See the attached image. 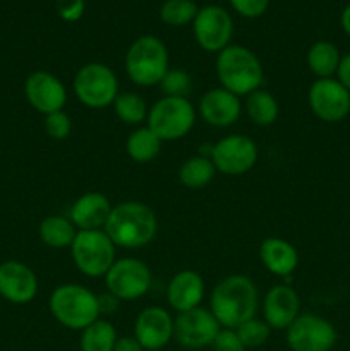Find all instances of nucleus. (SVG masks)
Instances as JSON below:
<instances>
[{"mask_svg": "<svg viewBox=\"0 0 350 351\" xmlns=\"http://www.w3.org/2000/svg\"><path fill=\"white\" fill-rule=\"evenodd\" d=\"M259 293L250 278L230 274L223 278L211 291L209 311L225 329H237L249 319L256 317Z\"/></svg>", "mask_w": 350, "mask_h": 351, "instance_id": "f257e3e1", "label": "nucleus"}, {"mask_svg": "<svg viewBox=\"0 0 350 351\" xmlns=\"http://www.w3.org/2000/svg\"><path fill=\"white\" fill-rule=\"evenodd\" d=\"M103 230L115 247L141 249L156 237L158 219L153 209L144 202L126 201L113 206Z\"/></svg>", "mask_w": 350, "mask_h": 351, "instance_id": "f03ea898", "label": "nucleus"}, {"mask_svg": "<svg viewBox=\"0 0 350 351\" xmlns=\"http://www.w3.org/2000/svg\"><path fill=\"white\" fill-rule=\"evenodd\" d=\"M216 77L220 86L239 98H246L259 89L264 81V71L257 55L242 45H229L216 55Z\"/></svg>", "mask_w": 350, "mask_h": 351, "instance_id": "7ed1b4c3", "label": "nucleus"}, {"mask_svg": "<svg viewBox=\"0 0 350 351\" xmlns=\"http://www.w3.org/2000/svg\"><path fill=\"white\" fill-rule=\"evenodd\" d=\"M48 308L55 321L71 331H82L98 321V295L78 283L58 285L48 298Z\"/></svg>", "mask_w": 350, "mask_h": 351, "instance_id": "20e7f679", "label": "nucleus"}, {"mask_svg": "<svg viewBox=\"0 0 350 351\" xmlns=\"http://www.w3.org/2000/svg\"><path fill=\"white\" fill-rule=\"evenodd\" d=\"M170 69V57L163 41L153 34L134 40L126 53V74L139 88L158 86Z\"/></svg>", "mask_w": 350, "mask_h": 351, "instance_id": "39448f33", "label": "nucleus"}, {"mask_svg": "<svg viewBox=\"0 0 350 351\" xmlns=\"http://www.w3.org/2000/svg\"><path fill=\"white\" fill-rule=\"evenodd\" d=\"M194 105L189 98H168L161 96L150 106L146 125L156 134L161 143L184 139L196 123Z\"/></svg>", "mask_w": 350, "mask_h": 351, "instance_id": "423d86ee", "label": "nucleus"}, {"mask_svg": "<svg viewBox=\"0 0 350 351\" xmlns=\"http://www.w3.org/2000/svg\"><path fill=\"white\" fill-rule=\"evenodd\" d=\"M72 91L84 106L102 110L112 106L119 95V79L115 72L102 62L84 64L72 79Z\"/></svg>", "mask_w": 350, "mask_h": 351, "instance_id": "0eeeda50", "label": "nucleus"}, {"mask_svg": "<svg viewBox=\"0 0 350 351\" xmlns=\"http://www.w3.org/2000/svg\"><path fill=\"white\" fill-rule=\"evenodd\" d=\"M115 243L105 230L78 232L71 245V256L79 273L88 278H105L117 257Z\"/></svg>", "mask_w": 350, "mask_h": 351, "instance_id": "6e6552de", "label": "nucleus"}, {"mask_svg": "<svg viewBox=\"0 0 350 351\" xmlns=\"http://www.w3.org/2000/svg\"><path fill=\"white\" fill-rule=\"evenodd\" d=\"M153 274L150 266L141 259L122 257L117 259L105 274L106 291L115 295L120 302L137 300L150 291Z\"/></svg>", "mask_w": 350, "mask_h": 351, "instance_id": "1a4fd4ad", "label": "nucleus"}, {"mask_svg": "<svg viewBox=\"0 0 350 351\" xmlns=\"http://www.w3.org/2000/svg\"><path fill=\"white\" fill-rule=\"evenodd\" d=\"M209 158L216 171L229 177H239L256 167L259 151L250 137L244 134H230L213 144Z\"/></svg>", "mask_w": 350, "mask_h": 351, "instance_id": "9d476101", "label": "nucleus"}, {"mask_svg": "<svg viewBox=\"0 0 350 351\" xmlns=\"http://www.w3.org/2000/svg\"><path fill=\"white\" fill-rule=\"evenodd\" d=\"M338 341L336 328L318 314H301L287 329V345L292 351H331Z\"/></svg>", "mask_w": 350, "mask_h": 351, "instance_id": "9b49d317", "label": "nucleus"}, {"mask_svg": "<svg viewBox=\"0 0 350 351\" xmlns=\"http://www.w3.org/2000/svg\"><path fill=\"white\" fill-rule=\"evenodd\" d=\"M192 33L199 48L209 53L225 50L232 45L233 21L229 10L220 5H205L198 10L192 21Z\"/></svg>", "mask_w": 350, "mask_h": 351, "instance_id": "f8f14e48", "label": "nucleus"}, {"mask_svg": "<svg viewBox=\"0 0 350 351\" xmlns=\"http://www.w3.org/2000/svg\"><path fill=\"white\" fill-rule=\"evenodd\" d=\"M307 103L316 119L338 123L350 113V91L336 77L316 79L309 88Z\"/></svg>", "mask_w": 350, "mask_h": 351, "instance_id": "ddd939ff", "label": "nucleus"}, {"mask_svg": "<svg viewBox=\"0 0 350 351\" xmlns=\"http://www.w3.org/2000/svg\"><path fill=\"white\" fill-rule=\"evenodd\" d=\"M222 326L206 307L180 312L174 319V339L185 350H201L213 345Z\"/></svg>", "mask_w": 350, "mask_h": 351, "instance_id": "4468645a", "label": "nucleus"}, {"mask_svg": "<svg viewBox=\"0 0 350 351\" xmlns=\"http://www.w3.org/2000/svg\"><path fill=\"white\" fill-rule=\"evenodd\" d=\"M24 96L38 113L50 115L64 110L67 89L64 82L48 71H34L24 81Z\"/></svg>", "mask_w": 350, "mask_h": 351, "instance_id": "2eb2a0df", "label": "nucleus"}, {"mask_svg": "<svg viewBox=\"0 0 350 351\" xmlns=\"http://www.w3.org/2000/svg\"><path fill=\"white\" fill-rule=\"evenodd\" d=\"M132 336L146 351H161L174 339V317L158 305L143 308L134 321Z\"/></svg>", "mask_w": 350, "mask_h": 351, "instance_id": "dca6fc26", "label": "nucleus"}, {"mask_svg": "<svg viewBox=\"0 0 350 351\" xmlns=\"http://www.w3.org/2000/svg\"><path fill=\"white\" fill-rule=\"evenodd\" d=\"M38 295V276L21 261L0 264V297L14 305H26Z\"/></svg>", "mask_w": 350, "mask_h": 351, "instance_id": "f3484780", "label": "nucleus"}, {"mask_svg": "<svg viewBox=\"0 0 350 351\" xmlns=\"http://www.w3.org/2000/svg\"><path fill=\"white\" fill-rule=\"evenodd\" d=\"M301 315V297L290 285H277L263 298V319L275 331H287Z\"/></svg>", "mask_w": 350, "mask_h": 351, "instance_id": "a211bd4d", "label": "nucleus"}, {"mask_svg": "<svg viewBox=\"0 0 350 351\" xmlns=\"http://www.w3.org/2000/svg\"><path fill=\"white\" fill-rule=\"evenodd\" d=\"M242 101L237 95L226 91L225 88L208 89L201 96L198 105V113L208 125L216 129H226L233 125L242 115Z\"/></svg>", "mask_w": 350, "mask_h": 351, "instance_id": "6ab92c4d", "label": "nucleus"}, {"mask_svg": "<svg viewBox=\"0 0 350 351\" xmlns=\"http://www.w3.org/2000/svg\"><path fill=\"white\" fill-rule=\"evenodd\" d=\"M205 280L198 271L182 269L167 285V302L177 314L201 307L206 291Z\"/></svg>", "mask_w": 350, "mask_h": 351, "instance_id": "aec40b11", "label": "nucleus"}, {"mask_svg": "<svg viewBox=\"0 0 350 351\" xmlns=\"http://www.w3.org/2000/svg\"><path fill=\"white\" fill-rule=\"evenodd\" d=\"M112 202L102 192H86L79 195L71 208V221L79 232L84 230H103L112 213Z\"/></svg>", "mask_w": 350, "mask_h": 351, "instance_id": "412c9836", "label": "nucleus"}, {"mask_svg": "<svg viewBox=\"0 0 350 351\" xmlns=\"http://www.w3.org/2000/svg\"><path fill=\"white\" fill-rule=\"evenodd\" d=\"M259 259L275 276L288 278L299 266V252L288 240L268 237L259 245Z\"/></svg>", "mask_w": 350, "mask_h": 351, "instance_id": "4be33fe9", "label": "nucleus"}, {"mask_svg": "<svg viewBox=\"0 0 350 351\" xmlns=\"http://www.w3.org/2000/svg\"><path fill=\"white\" fill-rule=\"evenodd\" d=\"M78 232L79 230L75 228L74 223L71 221V218H65V216L60 215L47 216V218L40 223V226H38L40 240L48 247V249L54 250L71 249Z\"/></svg>", "mask_w": 350, "mask_h": 351, "instance_id": "5701e85b", "label": "nucleus"}, {"mask_svg": "<svg viewBox=\"0 0 350 351\" xmlns=\"http://www.w3.org/2000/svg\"><path fill=\"white\" fill-rule=\"evenodd\" d=\"M340 60H342V55L338 48L328 40H319L312 43L305 55V64L311 74L316 75V79L335 77Z\"/></svg>", "mask_w": 350, "mask_h": 351, "instance_id": "b1692460", "label": "nucleus"}, {"mask_svg": "<svg viewBox=\"0 0 350 351\" xmlns=\"http://www.w3.org/2000/svg\"><path fill=\"white\" fill-rule=\"evenodd\" d=\"M244 110H246L247 119L257 127L273 125L280 115V105H278L277 98L263 88L256 89L246 96Z\"/></svg>", "mask_w": 350, "mask_h": 351, "instance_id": "393cba45", "label": "nucleus"}, {"mask_svg": "<svg viewBox=\"0 0 350 351\" xmlns=\"http://www.w3.org/2000/svg\"><path fill=\"white\" fill-rule=\"evenodd\" d=\"M161 141L158 139L156 134L148 125L136 127L132 132L127 136L126 141V153L136 163H150L160 154Z\"/></svg>", "mask_w": 350, "mask_h": 351, "instance_id": "a878e982", "label": "nucleus"}, {"mask_svg": "<svg viewBox=\"0 0 350 351\" xmlns=\"http://www.w3.org/2000/svg\"><path fill=\"white\" fill-rule=\"evenodd\" d=\"M216 175V168L213 165L211 158L202 156H191L180 165L178 168V180L184 187L192 189V191H198V189L206 187L208 184H211V180Z\"/></svg>", "mask_w": 350, "mask_h": 351, "instance_id": "bb28decb", "label": "nucleus"}, {"mask_svg": "<svg viewBox=\"0 0 350 351\" xmlns=\"http://www.w3.org/2000/svg\"><path fill=\"white\" fill-rule=\"evenodd\" d=\"M112 106L117 119H119L120 122L126 123V125L141 127L148 120L150 106H148L146 99L141 95H137V93H119Z\"/></svg>", "mask_w": 350, "mask_h": 351, "instance_id": "cd10ccee", "label": "nucleus"}, {"mask_svg": "<svg viewBox=\"0 0 350 351\" xmlns=\"http://www.w3.org/2000/svg\"><path fill=\"white\" fill-rule=\"evenodd\" d=\"M115 326L105 319H98L81 331L79 350L81 351H113L117 341Z\"/></svg>", "mask_w": 350, "mask_h": 351, "instance_id": "c85d7f7f", "label": "nucleus"}, {"mask_svg": "<svg viewBox=\"0 0 350 351\" xmlns=\"http://www.w3.org/2000/svg\"><path fill=\"white\" fill-rule=\"evenodd\" d=\"M198 10L194 0H165L160 7V19L167 26L182 27L192 24Z\"/></svg>", "mask_w": 350, "mask_h": 351, "instance_id": "c756f323", "label": "nucleus"}, {"mask_svg": "<svg viewBox=\"0 0 350 351\" xmlns=\"http://www.w3.org/2000/svg\"><path fill=\"white\" fill-rule=\"evenodd\" d=\"M158 88L168 98H187L192 91V77L184 69H168Z\"/></svg>", "mask_w": 350, "mask_h": 351, "instance_id": "7c9ffc66", "label": "nucleus"}, {"mask_svg": "<svg viewBox=\"0 0 350 351\" xmlns=\"http://www.w3.org/2000/svg\"><path fill=\"white\" fill-rule=\"evenodd\" d=\"M273 329L264 322V319L253 317L249 321H246L244 324H240L239 328L235 329L237 336L240 338L242 345L249 348H259L264 343L270 339V335Z\"/></svg>", "mask_w": 350, "mask_h": 351, "instance_id": "2f4dec72", "label": "nucleus"}, {"mask_svg": "<svg viewBox=\"0 0 350 351\" xmlns=\"http://www.w3.org/2000/svg\"><path fill=\"white\" fill-rule=\"evenodd\" d=\"M45 132L54 141H65L72 132V120L64 110L45 115Z\"/></svg>", "mask_w": 350, "mask_h": 351, "instance_id": "473e14b6", "label": "nucleus"}, {"mask_svg": "<svg viewBox=\"0 0 350 351\" xmlns=\"http://www.w3.org/2000/svg\"><path fill=\"white\" fill-rule=\"evenodd\" d=\"M232 9L246 19H257L268 10L270 0H229Z\"/></svg>", "mask_w": 350, "mask_h": 351, "instance_id": "72a5a7b5", "label": "nucleus"}, {"mask_svg": "<svg viewBox=\"0 0 350 351\" xmlns=\"http://www.w3.org/2000/svg\"><path fill=\"white\" fill-rule=\"evenodd\" d=\"M86 0H55V10L65 23H78L84 16Z\"/></svg>", "mask_w": 350, "mask_h": 351, "instance_id": "f704fd0d", "label": "nucleus"}, {"mask_svg": "<svg viewBox=\"0 0 350 351\" xmlns=\"http://www.w3.org/2000/svg\"><path fill=\"white\" fill-rule=\"evenodd\" d=\"M209 348L213 351H247L239 336H237L235 329L225 328H222V331L218 332V336H216L215 341H213V345Z\"/></svg>", "mask_w": 350, "mask_h": 351, "instance_id": "c9c22d12", "label": "nucleus"}, {"mask_svg": "<svg viewBox=\"0 0 350 351\" xmlns=\"http://www.w3.org/2000/svg\"><path fill=\"white\" fill-rule=\"evenodd\" d=\"M119 305H120V300L115 297V295L110 293V291L98 295L100 315H112L113 312L119 308Z\"/></svg>", "mask_w": 350, "mask_h": 351, "instance_id": "e433bc0d", "label": "nucleus"}, {"mask_svg": "<svg viewBox=\"0 0 350 351\" xmlns=\"http://www.w3.org/2000/svg\"><path fill=\"white\" fill-rule=\"evenodd\" d=\"M113 351H146L134 336H119Z\"/></svg>", "mask_w": 350, "mask_h": 351, "instance_id": "4c0bfd02", "label": "nucleus"}, {"mask_svg": "<svg viewBox=\"0 0 350 351\" xmlns=\"http://www.w3.org/2000/svg\"><path fill=\"white\" fill-rule=\"evenodd\" d=\"M335 77L338 79V81L342 82V84L345 86V88L350 91V53L343 55V57H342Z\"/></svg>", "mask_w": 350, "mask_h": 351, "instance_id": "58836bf2", "label": "nucleus"}, {"mask_svg": "<svg viewBox=\"0 0 350 351\" xmlns=\"http://www.w3.org/2000/svg\"><path fill=\"white\" fill-rule=\"evenodd\" d=\"M340 26H342L343 33L350 36V3H347L345 9L340 14Z\"/></svg>", "mask_w": 350, "mask_h": 351, "instance_id": "ea45409f", "label": "nucleus"}]
</instances>
